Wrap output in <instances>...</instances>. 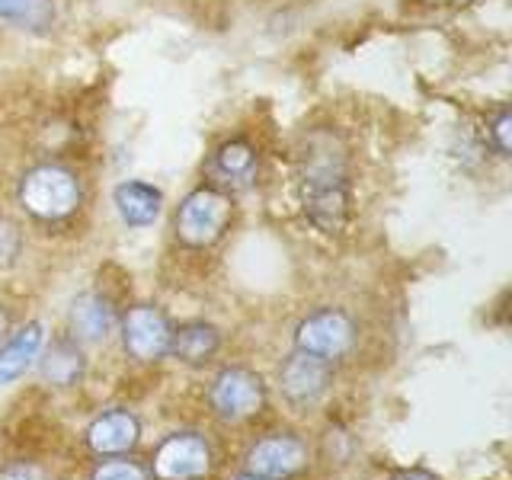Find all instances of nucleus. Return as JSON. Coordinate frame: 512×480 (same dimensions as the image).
Listing matches in <instances>:
<instances>
[{
	"instance_id": "obj_23",
	"label": "nucleus",
	"mask_w": 512,
	"mask_h": 480,
	"mask_svg": "<svg viewBox=\"0 0 512 480\" xmlns=\"http://www.w3.org/2000/svg\"><path fill=\"white\" fill-rule=\"evenodd\" d=\"M7 330H10V314H7L4 304H0V340L7 336Z\"/></svg>"
},
{
	"instance_id": "obj_7",
	"label": "nucleus",
	"mask_w": 512,
	"mask_h": 480,
	"mask_svg": "<svg viewBox=\"0 0 512 480\" xmlns=\"http://www.w3.org/2000/svg\"><path fill=\"white\" fill-rule=\"evenodd\" d=\"M279 384L292 407H314L333 384V362L295 349L279 368Z\"/></svg>"
},
{
	"instance_id": "obj_8",
	"label": "nucleus",
	"mask_w": 512,
	"mask_h": 480,
	"mask_svg": "<svg viewBox=\"0 0 512 480\" xmlns=\"http://www.w3.org/2000/svg\"><path fill=\"white\" fill-rule=\"evenodd\" d=\"M247 471L266 480H288L308 468V445L298 436H288V432H276V436H266L256 442L247 458Z\"/></svg>"
},
{
	"instance_id": "obj_17",
	"label": "nucleus",
	"mask_w": 512,
	"mask_h": 480,
	"mask_svg": "<svg viewBox=\"0 0 512 480\" xmlns=\"http://www.w3.org/2000/svg\"><path fill=\"white\" fill-rule=\"evenodd\" d=\"M55 0H0V20L29 32H48L55 26Z\"/></svg>"
},
{
	"instance_id": "obj_20",
	"label": "nucleus",
	"mask_w": 512,
	"mask_h": 480,
	"mask_svg": "<svg viewBox=\"0 0 512 480\" xmlns=\"http://www.w3.org/2000/svg\"><path fill=\"white\" fill-rule=\"evenodd\" d=\"M487 135H490V144L496 148V154L509 157V151H512V112L506 106L496 109V116L487 125Z\"/></svg>"
},
{
	"instance_id": "obj_1",
	"label": "nucleus",
	"mask_w": 512,
	"mask_h": 480,
	"mask_svg": "<svg viewBox=\"0 0 512 480\" xmlns=\"http://www.w3.org/2000/svg\"><path fill=\"white\" fill-rule=\"evenodd\" d=\"M16 199H20V205L32 218L64 221L80 208L84 192H80V180L74 176V170L61 164H39L23 173Z\"/></svg>"
},
{
	"instance_id": "obj_3",
	"label": "nucleus",
	"mask_w": 512,
	"mask_h": 480,
	"mask_svg": "<svg viewBox=\"0 0 512 480\" xmlns=\"http://www.w3.org/2000/svg\"><path fill=\"white\" fill-rule=\"evenodd\" d=\"M208 404L224 423H244L266 407V384L253 368H221L208 388Z\"/></svg>"
},
{
	"instance_id": "obj_18",
	"label": "nucleus",
	"mask_w": 512,
	"mask_h": 480,
	"mask_svg": "<svg viewBox=\"0 0 512 480\" xmlns=\"http://www.w3.org/2000/svg\"><path fill=\"white\" fill-rule=\"evenodd\" d=\"M90 480H154L148 468H141L138 461H128V458H112V461H103L96 464Z\"/></svg>"
},
{
	"instance_id": "obj_14",
	"label": "nucleus",
	"mask_w": 512,
	"mask_h": 480,
	"mask_svg": "<svg viewBox=\"0 0 512 480\" xmlns=\"http://www.w3.org/2000/svg\"><path fill=\"white\" fill-rule=\"evenodd\" d=\"M218 349H221V330L215 324L186 320V324L173 327L167 356L180 359L183 365H205L208 359H215Z\"/></svg>"
},
{
	"instance_id": "obj_10",
	"label": "nucleus",
	"mask_w": 512,
	"mask_h": 480,
	"mask_svg": "<svg viewBox=\"0 0 512 480\" xmlns=\"http://www.w3.org/2000/svg\"><path fill=\"white\" fill-rule=\"evenodd\" d=\"M138 442H141V423H138V416L125 407H112L87 426L90 452L103 458H119V455L135 452Z\"/></svg>"
},
{
	"instance_id": "obj_2",
	"label": "nucleus",
	"mask_w": 512,
	"mask_h": 480,
	"mask_svg": "<svg viewBox=\"0 0 512 480\" xmlns=\"http://www.w3.org/2000/svg\"><path fill=\"white\" fill-rule=\"evenodd\" d=\"M231 221V199L218 186H199L176 212V237L186 247H212L224 237Z\"/></svg>"
},
{
	"instance_id": "obj_16",
	"label": "nucleus",
	"mask_w": 512,
	"mask_h": 480,
	"mask_svg": "<svg viewBox=\"0 0 512 480\" xmlns=\"http://www.w3.org/2000/svg\"><path fill=\"white\" fill-rule=\"evenodd\" d=\"M256 164H260L256 148L244 138L224 141L212 154V173L218 176L221 186H250L256 176Z\"/></svg>"
},
{
	"instance_id": "obj_15",
	"label": "nucleus",
	"mask_w": 512,
	"mask_h": 480,
	"mask_svg": "<svg viewBox=\"0 0 512 480\" xmlns=\"http://www.w3.org/2000/svg\"><path fill=\"white\" fill-rule=\"evenodd\" d=\"M112 205H116L119 218L128 224V228H151V224L160 218V208H164V196L160 189L128 180L119 183L116 192H112Z\"/></svg>"
},
{
	"instance_id": "obj_9",
	"label": "nucleus",
	"mask_w": 512,
	"mask_h": 480,
	"mask_svg": "<svg viewBox=\"0 0 512 480\" xmlns=\"http://www.w3.org/2000/svg\"><path fill=\"white\" fill-rule=\"evenodd\" d=\"M349 176L304 183V215L324 234H340L349 221Z\"/></svg>"
},
{
	"instance_id": "obj_21",
	"label": "nucleus",
	"mask_w": 512,
	"mask_h": 480,
	"mask_svg": "<svg viewBox=\"0 0 512 480\" xmlns=\"http://www.w3.org/2000/svg\"><path fill=\"white\" fill-rule=\"evenodd\" d=\"M0 480H45V474L29 461H10L0 468Z\"/></svg>"
},
{
	"instance_id": "obj_12",
	"label": "nucleus",
	"mask_w": 512,
	"mask_h": 480,
	"mask_svg": "<svg viewBox=\"0 0 512 480\" xmlns=\"http://www.w3.org/2000/svg\"><path fill=\"white\" fill-rule=\"evenodd\" d=\"M39 372L52 388H74L87 372V359H84L80 340H74V336H58V340H52V346L39 352Z\"/></svg>"
},
{
	"instance_id": "obj_11",
	"label": "nucleus",
	"mask_w": 512,
	"mask_h": 480,
	"mask_svg": "<svg viewBox=\"0 0 512 480\" xmlns=\"http://www.w3.org/2000/svg\"><path fill=\"white\" fill-rule=\"evenodd\" d=\"M119 327V317L112 301L100 292H84L71 304V336L80 343H100L109 340Z\"/></svg>"
},
{
	"instance_id": "obj_24",
	"label": "nucleus",
	"mask_w": 512,
	"mask_h": 480,
	"mask_svg": "<svg viewBox=\"0 0 512 480\" xmlns=\"http://www.w3.org/2000/svg\"><path fill=\"white\" fill-rule=\"evenodd\" d=\"M237 480H266V477H256V474H250V471H244Z\"/></svg>"
},
{
	"instance_id": "obj_22",
	"label": "nucleus",
	"mask_w": 512,
	"mask_h": 480,
	"mask_svg": "<svg viewBox=\"0 0 512 480\" xmlns=\"http://www.w3.org/2000/svg\"><path fill=\"white\" fill-rule=\"evenodd\" d=\"M391 480H439L436 474H429L423 468H407V471H397Z\"/></svg>"
},
{
	"instance_id": "obj_19",
	"label": "nucleus",
	"mask_w": 512,
	"mask_h": 480,
	"mask_svg": "<svg viewBox=\"0 0 512 480\" xmlns=\"http://www.w3.org/2000/svg\"><path fill=\"white\" fill-rule=\"evenodd\" d=\"M23 256V231L13 218L0 215V269L16 266V260Z\"/></svg>"
},
{
	"instance_id": "obj_6",
	"label": "nucleus",
	"mask_w": 512,
	"mask_h": 480,
	"mask_svg": "<svg viewBox=\"0 0 512 480\" xmlns=\"http://www.w3.org/2000/svg\"><path fill=\"white\" fill-rule=\"evenodd\" d=\"M173 324L154 304H138L122 317V346L135 362H160L170 352Z\"/></svg>"
},
{
	"instance_id": "obj_13",
	"label": "nucleus",
	"mask_w": 512,
	"mask_h": 480,
	"mask_svg": "<svg viewBox=\"0 0 512 480\" xmlns=\"http://www.w3.org/2000/svg\"><path fill=\"white\" fill-rule=\"evenodd\" d=\"M45 349V327L39 320L20 327L10 340L0 346V384L20 381L32 365L39 362V352Z\"/></svg>"
},
{
	"instance_id": "obj_5",
	"label": "nucleus",
	"mask_w": 512,
	"mask_h": 480,
	"mask_svg": "<svg viewBox=\"0 0 512 480\" xmlns=\"http://www.w3.org/2000/svg\"><path fill=\"white\" fill-rule=\"evenodd\" d=\"M154 480H202L212 471V445L199 432H173L154 448Z\"/></svg>"
},
{
	"instance_id": "obj_4",
	"label": "nucleus",
	"mask_w": 512,
	"mask_h": 480,
	"mask_svg": "<svg viewBox=\"0 0 512 480\" xmlns=\"http://www.w3.org/2000/svg\"><path fill=\"white\" fill-rule=\"evenodd\" d=\"M356 320L343 308H320L308 314L295 330V349L311 352L320 359H343L346 352L356 346Z\"/></svg>"
}]
</instances>
